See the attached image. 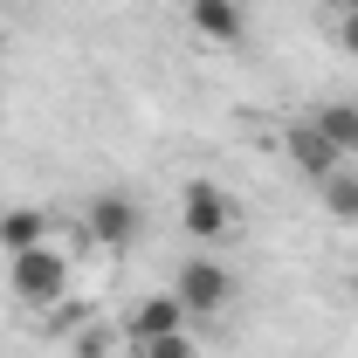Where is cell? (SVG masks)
Segmentation results:
<instances>
[{
	"mask_svg": "<svg viewBox=\"0 0 358 358\" xmlns=\"http://www.w3.org/2000/svg\"><path fill=\"white\" fill-rule=\"evenodd\" d=\"M7 289H14L28 310H55V303L69 296V255H55V248L7 255Z\"/></svg>",
	"mask_w": 358,
	"mask_h": 358,
	"instance_id": "6da1fadb",
	"label": "cell"
},
{
	"mask_svg": "<svg viewBox=\"0 0 358 358\" xmlns=\"http://www.w3.org/2000/svg\"><path fill=\"white\" fill-rule=\"evenodd\" d=\"M173 289H179V303H186V317H221L234 303V268H221L214 255H193V262H179Z\"/></svg>",
	"mask_w": 358,
	"mask_h": 358,
	"instance_id": "7a4b0ae2",
	"label": "cell"
},
{
	"mask_svg": "<svg viewBox=\"0 0 358 358\" xmlns=\"http://www.w3.org/2000/svg\"><path fill=\"white\" fill-rule=\"evenodd\" d=\"M179 227H186L193 241H207V248H214V241L234 234V200H227L214 179H193V186H186V200H179Z\"/></svg>",
	"mask_w": 358,
	"mask_h": 358,
	"instance_id": "3957f363",
	"label": "cell"
},
{
	"mask_svg": "<svg viewBox=\"0 0 358 358\" xmlns=\"http://www.w3.org/2000/svg\"><path fill=\"white\" fill-rule=\"evenodd\" d=\"M138 227H145V214H138L131 193H117V186H110V193H96V200H90V214H83V234L96 241V248H131Z\"/></svg>",
	"mask_w": 358,
	"mask_h": 358,
	"instance_id": "277c9868",
	"label": "cell"
},
{
	"mask_svg": "<svg viewBox=\"0 0 358 358\" xmlns=\"http://www.w3.org/2000/svg\"><path fill=\"white\" fill-rule=\"evenodd\" d=\"M282 152H289V166H296V173H303V179H331V173H338V166H345V159H338V145H331V138L317 131L310 117L282 131Z\"/></svg>",
	"mask_w": 358,
	"mask_h": 358,
	"instance_id": "5b68a950",
	"label": "cell"
},
{
	"mask_svg": "<svg viewBox=\"0 0 358 358\" xmlns=\"http://www.w3.org/2000/svg\"><path fill=\"white\" fill-rule=\"evenodd\" d=\"M186 331V303H179V289H159V296H145L131 317H124V345H145V338H173Z\"/></svg>",
	"mask_w": 358,
	"mask_h": 358,
	"instance_id": "8992f818",
	"label": "cell"
},
{
	"mask_svg": "<svg viewBox=\"0 0 358 358\" xmlns=\"http://www.w3.org/2000/svg\"><path fill=\"white\" fill-rule=\"evenodd\" d=\"M186 21H193L207 42H241V28H248L241 0H186Z\"/></svg>",
	"mask_w": 358,
	"mask_h": 358,
	"instance_id": "52a82bcc",
	"label": "cell"
},
{
	"mask_svg": "<svg viewBox=\"0 0 358 358\" xmlns=\"http://www.w3.org/2000/svg\"><path fill=\"white\" fill-rule=\"evenodd\" d=\"M28 248H48V214L42 207H7L0 214V255H28Z\"/></svg>",
	"mask_w": 358,
	"mask_h": 358,
	"instance_id": "ba28073f",
	"label": "cell"
},
{
	"mask_svg": "<svg viewBox=\"0 0 358 358\" xmlns=\"http://www.w3.org/2000/svg\"><path fill=\"white\" fill-rule=\"evenodd\" d=\"M310 124L338 145V159H352V152H358V103H317Z\"/></svg>",
	"mask_w": 358,
	"mask_h": 358,
	"instance_id": "9c48e42d",
	"label": "cell"
},
{
	"mask_svg": "<svg viewBox=\"0 0 358 358\" xmlns=\"http://www.w3.org/2000/svg\"><path fill=\"white\" fill-rule=\"evenodd\" d=\"M317 193H324V207H331L338 221H358V173H345V166H338L331 179H317Z\"/></svg>",
	"mask_w": 358,
	"mask_h": 358,
	"instance_id": "30bf717a",
	"label": "cell"
},
{
	"mask_svg": "<svg viewBox=\"0 0 358 358\" xmlns=\"http://www.w3.org/2000/svg\"><path fill=\"white\" fill-rule=\"evenodd\" d=\"M131 358H193V338L173 331V338H145V345H124Z\"/></svg>",
	"mask_w": 358,
	"mask_h": 358,
	"instance_id": "8fae6325",
	"label": "cell"
},
{
	"mask_svg": "<svg viewBox=\"0 0 358 358\" xmlns=\"http://www.w3.org/2000/svg\"><path fill=\"white\" fill-rule=\"evenodd\" d=\"M110 345H117L110 331H83V338H76V358H110Z\"/></svg>",
	"mask_w": 358,
	"mask_h": 358,
	"instance_id": "7c38bea8",
	"label": "cell"
},
{
	"mask_svg": "<svg viewBox=\"0 0 358 358\" xmlns=\"http://www.w3.org/2000/svg\"><path fill=\"white\" fill-rule=\"evenodd\" d=\"M338 42L358 55V0H345V7H338Z\"/></svg>",
	"mask_w": 358,
	"mask_h": 358,
	"instance_id": "4fadbf2b",
	"label": "cell"
}]
</instances>
